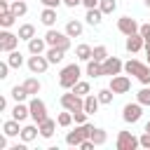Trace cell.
I'll use <instances>...</instances> for the list:
<instances>
[{
	"instance_id": "12",
	"label": "cell",
	"mask_w": 150,
	"mask_h": 150,
	"mask_svg": "<svg viewBox=\"0 0 150 150\" xmlns=\"http://www.w3.org/2000/svg\"><path fill=\"white\" fill-rule=\"evenodd\" d=\"M110 89L115 94H127L131 89V77L129 75H112L110 77Z\"/></svg>"
},
{
	"instance_id": "28",
	"label": "cell",
	"mask_w": 150,
	"mask_h": 150,
	"mask_svg": "<svg viewBox=\"0 0 150 150\" xmlns=\"http://www.w3.org/2000/svg\"><path fill=\"white\" fill-rule=\"evenodd\" d=\"M26 12H28V5H26V0H12V14H14L16 19L26 16Z\"/></svg>"
},
{
	"instance_id": "30",
	"label": "cell",
	"mask_w": 150,
	"mask_h": 150,
	"mask_svg": "<svg viewBox=\"0 0 150 150\" xmlns=\"http://www.w3.org/2000/svg\"><path fill=\"white\" fill-rule=\"evenodd\" d=\"M7 63H9L12 68H21V66H23V54H21L19 49H12V52L7 54Z\"/></svg>"
},
{
	"instance_id": "5",
	"label": "cell",
	"mask_w": 150,
	"mask_h": 150,
	"mask_svg": "<svg viewBox=\"0 0 150 150\" xmlns=\"http://www.w3.org/2000/svg\"><path fill=\"white\" fill-rule=\"evenodd\" d=\"M19 33H12L9 28H2V33H0V52H5V54H9L12 49H16L19 47Z\"/></svg>"
},
{
	"instance_id": "33",
	"label": "cell",
	"mask_w": 150,
	"mask_h": 150,
	"mask_svg": "<svg viewBox=\"0 0 150 150\" xmlns=\"http://www.w3.org/2000/svg\"><path fill=\"white\" fill-rule=\"evenodd\" d=\"M136 101H138L143 108H145V105L150 108V84H143V89L136 94Z\"/></svg>"
},
{
	"instance_id": "3",
	"label": "cell",
	"mask_w": 150,
	"mask_h": 150,
	"mask_svg": "<svg viewBox=\"0 0 150 150\" xmlns=\"http://www.w3.org/2000/svg\"><path fill=\"white\" fill-rule=\"evenodd\" d=\"M45 40H47V45L49 47H61V49H70V35L63 30H56V28H47V33H45Z\"/></svg>"
},
{
	"instance_id": "21",
	"label": "cell",
	"mask_w": 150,
	"mask_h": 150,
	"mask_svg": "<svg viewBox=\"0 0 150 150\" xmlns=\"http://www.w3.org/2000/svg\"><path fill=\"white\" fill-rule=\"evenodd\" d=\"M45 56L49 59V63H61L63 56H66V49H61V47H47Z\"/></svg>"
},
{
	"instance_id": "17",
	"label": "cell",
	"mask_w": 150,
	"mask_h": 150,
	"mask_svg": "<svg viewBox=\"0 0 150 150\" xmlns=\"http://www.w3.org/2000/svg\"><path fill=\"white\" fill-rule=\"evenodd\" d=\"M56 124H59V122H56V120H52V117L42 120V122L38 124V127H40V136H42V138H52V136H54V131H56Z\"/></svg>"
},
{
	"instance_id": "19",
	"label": "cell",
	"mask_w": 150,
	"mask_h": 150,
	"mask_svg": "<svg viewBox=\"0 0 150 150\" xmlns=\"http://www.w3.org/2000/svg\"><path fill=\"white\" fill-rule=\"evenodd\" d=\"M40 21H42V26L54 28V23H56V9H54V7H45V9L40 12Z\"/></svg>"
},
{
	"instance_id": "22",
	"label": "cell",
	"mask_w": 150,
	"mask_h": 150,
	"mask_svg": "<svg viewBox=\"0 0 150 150\" xmlns=\"http://www.w3.org/2000/svg\"><path fill=\"white\" fill-rule=\"evenodd\" d=\"M103 16H105V14H103L98 7H91V9H87V16H84V19H87L89 26H98V23L103 21Z\"/></svg>"
},
{
	"instance_id": "44",
	"label": "cell",
	"mask_w": 150,
	"mask_h": 150,
	"mask_svg": "<svg viewBox=\"0 0 150 150\" xmlns=\"http://www.w3.org/2000/svg\"><path fill=\"white\" fill-rule=\"evenodd\" d=\"M94 145H96V143H94L91 138H84V141L80 143V150H94Z\"/></svg>"
},
{
	"instance_id": "7",
	"label": "cell",
	"mask_w": 150,
	"mask_h": 150,
	"mask_svg": "<svg viewBox=\"0 0 150 150\" xmlns=\"http://www.w3.org/2000/svg\"><path fill=\"white\" fill-rule=\"evenodd\" d=\"M28 108H30V120L33 122H42V120H47V105H45V101L42 98H38V96H33L30 101H28Z\"/></svg>"
},
{
	"instance_id": "38",
	"label": "cell",
	"mask_w": 150,
	"mask_h": 150,
	"mask_svg": "<svg viewBox=\"0 0 150 150\" xmlns=\"http://www.w3.org/2000/svg\"><path fill=\"white\" fill-rule=\"evenodd\" d=\"M98 9H101L103 14H112V12L117 9V0H101V2H98Z\"/></svg>"
},
{
	"instance_id": "18",
	"label": "cell",
	"mask_w": 150,
	"mask_h": 150,
	"mask_svg": "<svg viewBox=\"0 0 150 150\" xmlns=\"http://www.w3.org/2000/svg\"><path fill=\"white\" fill-rule=\"evenodd\" d=\"M38 136H40V127H38V122H35V124H26V127H21V141L30 143V141H35Z\"/></svg>"
},
{
	"instance_id": "50",
	"label": "cell",
	"mask_w": 150,
	"mask_h": 150,
	"mask_svg": "<svg viewBox=\"0 0 150 150\" xmlns=\"http://www.w3.org/2000/svg\"><path fill=\"white\" fill-rule=\"evenodd\" d=\"M5 108H7V98H5V96H0V110H5Z\"/></svg>"
},
{
	"instance_id": "53",
	"label": "cell",
	"mask_w": 150,
	"mask_h": 150,
	"mask_svg": "<svg viewBox=\"0 0 150 150\" xmlns=\"http://www.w3.org/2000/svg\"><path fill=\"white\" fill-rule=\"evenodd\" d=\"M143 2H145V7H148V9H150V0H143Z\"/></svg>"
},
{
	"instance_id": "43",
	"label": "cell",
	"mask_w": 150,
	"mask_h": 150,
	"mask_svg": "<svg viewBox=\"0 0 150 150\" xmlns=\"http://www.w3.org/2000/svg\"><path fill=\"white\" fill-rule=\"evenodd\" d=\"M138 141H141V148L150 150V134L148 131H143V136H138Z\"/></svg>"
},
{
	"instance_id": "2",
	"label": "cell",
	"mask_w": 150,
	"mask_h": 150,
	"mask_svg": "<svg viewBox=\"0 0 150 150\" xmlns=\"http://www.w3.org/2000/svg\"><path fill=\"white\" fill-rule=\"evenodd\" d=\"M91 131H94V124H89V122L77 124L75 131H68V134H66V143L73 145V148H80V143H82L84 138H91Z\"/></svg>"
},
{
	"instance_id": "20",
	"label": "cell",
	"mask_w": 150,
	"mask_h": 150,
	"mask_svg": "<svg viewBox=\"0 0 150 150\" xmlns=\"http://www.w3.org/2000/svg\"><path fill=\"white\" fill-rule=\"evenodd\" d=\"M19 124H21V122L12 117V120H7V122L2 124V131H5L9 138H14V136H21V127H19Z\"/></svg>"
},
{
	"instance_id": "35",
	"label": "cell",
	"mask_w": 150,
	"mask_h": 150,
	"mask_svg": "<svg viewBox=\"0 0 150 150\" xmlns=\"http://www.w3.org/2000/svg\"><path fill=\"white\" fill-rule=\"evenodd\" d=\"M73 91H75L77 96H87V94H91V87H89L87 80H77L75 87H73Z\"/></svg>"
},
{
	"instance_id": "40",
	"label": "cell",
	"mask_w": 150,
	"mask_h": 150,
	"mask_svg": "<svg viewBox=\"0 0 150 150\" xmlns=\"http://www.w3.org/2000/svg\"><path fill=\"white\" fill-rule=\"evenodd\" d=\"M87 117H89V112H87V110H75V112H73L75 124H84V122H87Z\"/></svg>"
},
{
	"instance_id": "8",
	"label": "cell",
	"mask_w": 150,
	"mask_h": 150,
	"mask_svg": "<svg viewBox=\"0 0 150 150\" xmlns=\"http://www.w3.org/2000/svg\"><path fill=\"white\" fill-rule=\"evenodd\" d=\"M143 117V105L136 101V103H127L124 108H122V120L127 122V124H136L138 120Z\"/></svg>"
},
{
	"instance_id": "32",
	"label": "cell",
	"mask_w": 150,
	"mask_h": 150,
	"mask_svg": "<svg viewBox=\"0 0 150 150\" xmlns=\"http://www.w3.org/2000/svg\"><path fill=\"white\" fill-rule=\"evenodd\" d=\"M91 141H94L96 145H105V141H108V131L101 129V127H94V131H91Z\"/></svg>"
},
{
	"instance_id": "26",
	"label": "cell",
	"mask_w": 150,
	"mask_h": 150,
	"mask_svg": "<svg viewBox=\"0 0 150 150\" xmlns=\"http://www.w3.org/2000/svg\"><path fill=\"white\" fill-rule=\"evenodd\" d=\"M98 105H101V101H98L96 94H87V96H84V110H87L89 115L98 112Z\"/></svg>"
},
{
	"instance_id": "23",
	"label": "cell",
	"mask_w": 150,
	"mask_h": 150,
	"mask_svg": "<svg viewBox=\"0 0 150 150\" xmlns=\"http://www.w3.org/2000/svg\"><path fill=\"white\" fill-rule=\"evenodd\" d=\"M82 30H84V26H82V21H77V19H70V21L66 23V33H68L70 38H80Z\"/></svg>"
},
{
	"instance_id": "42",
	"label": "cell",
	"mask_w": 150,
	"mask_h": 150,
	"mask_svg": "<svg viewBox=\"0 0 150 150\" xmlns=\"http://www.w3.org/2000/svg\"><path fill=\"white\" fill-rule=\"evenodd\" d=\"M138 33L145 38V45H150V23H141V30Z\"/></svg>"
},
{
	"instance_id": "41",
	"label": "cell",
	"mask_w": 150,
	"mask_h": 150,
	"mask_svg": "<svg viewBox=\"0 0 150 150\" xmlns=\"http://www.w3.org/2000/svg\"><path fill=\"white\" fill-rule=\"evenodd\" d=\"M9 68H12V66H9V63H7V59H5V61L0 63V80L9 77Z\"/></svg>"
},
{
	"instance_id": "29",
	"label": "cell",
	"mask_w": 150,
	"mask_h": 150,
	"mask_svg": "<svg viewBox=\"0 0 150 150\" xmlns=\"http://www.w3.org/2000/svg\"><path fill=\"white\" fill-rule=\"evenodd\" d=\"M19 38L26 40V42L33 40V38H35V26H33V23H21V26H19Z\"/></svg>"
},
{
	"instance_id": "36",
	"label": "cell",
	"mask_w": 150,
	"mask_h": 150,
	"mask_svg": "<svg viewBox=\"0 0 150 150\" xmlns=\"http://www.w3.org/2000/svg\"><path fill=\"white\" fill-rule=\"evenodd\" d=\"M9 96H12L14 101H26L30 94L26 91V87H23V84H16V87H12V94H9Z\"/></svg>"
},
{
	"instance_id": "10",
	"label": "cell",
	"mask_w": 150,
	"mask_h": 150,
	"mask_svg": "<svg viewBox=\"0 0 150 150\" xmlns=\"http://www.w3.org/2000/svg\"><path fill=\"white\" fill-rule=\"evenodd\" d=\"M117 30H120L122 35H134V33L141 30V23H138L136 19H131V16H120V19H117Z\"/></svg>"
},
{
	"instance_id": "15",
	"label": "cell",
	"mask_w": 150,
	"mask_h": 150,
	"mask_svg": "<svg viewBox=\"0 0 150 150\" xmlns=\"http://www.w3.org/2000/svg\"><path fill=\"white\" fill-rule=\"evenodd\" d=\"M12 117H14V120H19V122H26V120L30 117V108H28V103L16 101V103H14V108H12Z\"/></svg>"
},
{
	"instance_id": "51",
	"label": "cell",
	"mask_w": 150,
	"mask_h": 150,
	"mask_svg": "<svg viewBox=\"0 0 150 150\" xmlns=\"http://www.w3.org/2000/svg\"><path fill=\"white\" fill-rule=\"evenodd\" d=\"M145 54H148V61H145V63L150 66V45H145Z\"/></svg>"
},
{
	"instance_id": "4",
	"label": "cell",
	"mask_w": 150,
	"mask_h": 150,
	"mask_svg": "<svg viewBox=\"0 0 150 150\" xmlns=\"http://www.w3.org/2000/svg\"><path fill=\"white\" fill-rule=\"evenodd\" d=\"M61 108L63 110H70V112H75V110H84V96H77L73 89H68L66 94H61Z\"/></svg>"
},
{
	"instance_id": "48",
	"label": "cell",
	"mask_w": 150,
	"mask_h": 150,
	"mask_svg": "<svg viewBox=\"0 0 150 150\" xmlns=\"http://www.w3.org/2000/svg\"><path fill=\"white\" fill-rule=\"evenodd\" d=\"M63 5L66 7H77V5H82V0H63Z\"/></svg>"
},
{
	"instance_id": "9",
	"label": "cell",
	"mask_w": 150,
	"mask_h": 150,
	"mask_svg": "<svg viewBox=\"0 0 150 150\" xmlns=\"http://www.w3.org/2000/svg\"><path fill=\"white\" fill-rule=\"evenodd\" d=\"M138 145H141V141L131 131H120L117 134V141H115V148L117 150H136Z\"/></svg>"
},
{
	"instance_id": "1",
	"label": "cell",
	"mask_w": 150,
	"mask_h": 150,
	"mask_svg": "<svg viewBox=\"0 0 150 150\" xmlns=\"http://www.w3.org/2000/svg\"><path fill=\"white\" fill-rule=\"evenodd\" d=\"M80 75H82V68H80L77 63H68V66H63L61 73H59V87H63V89H73L75 82L80 80Z\"/></svg>"
},
{
	"instance_id": "25",
	"label": "cell",
	"mask_w": 150,
	"mask_h": 150,
	"mask_svg": "<svg viewBox=\"0 0 150 150\" xmlns=\"http://www.w3.org/2000/svg\"><path fill=\"white\" fill-rule=\"evenodd\" d=\"M21 84L26 87V91H28L30 96H38V94H40V89H42V84H40V80H38V77H26Z\"/></svg>"
},
{
	"instance_id": "47",
	"label": "cell",
	"mask_w": 150,
	"mask_h": 150,
	"mask_svg": "<svg viewBox=\"0 0 150 150\" xmlns=\"http://www.w3.org/2000/svg\"><path fill=\"white\" fill-rule=\"evenodd\" d=\"M98 2H101V0H82V5H84L87 9H91V7H98Z\"/></svg>"
},
{
	"instance_id": "13",
	"label": "cell",
	"mask_w": 150,
	"mask_h": 150,
	"mask_svg": "<svg viewBox=\"0 0 150 150\" xmlns=\"http://www.w3.org/2000/svg\"><path fill=\"white\" fill-rule=\"evenodd\" d=\"M124 47H127V52H129V54H136V52L145 49V38H143L141 33L127 35V42H124Z\"/></svg>"
},
{
	"instance_id": "52",
	"label": "cell",
	"mask_w": 150,
	"mask_h": 150,
	"mask_svg": "<svg viewBox=\"0 0 150 150\" xmlns=\"http://www.w3.org/2000/svg\"><path fill=\"white\" fill-rule=\"evenodd\" d=\"M145 131H148V134H150V122H145Z\"/></svg>"
},
{
	"instance_id": "39",
	"label": "cell",
	"mask_w": 150,
	"mask_h": 150,
	"mask_svg": "<svg viewBox=\"0 0 150 150\" xmlns=\"http://www.w3.org/2000/svg\"><path fill=\"white\" fill-rule=\"evenodd\" d=\"M108 56H110V54H108V49H105L103 45H96V47H94V54H91V59H96V61H101V63H103Z\"/></svg>"
},
{
	"instance_id": "6",
	"label": "cell",
	"mask_w": 150,
	"mask_h": 150,
	"mask_svg": "<svg viewBox=\"0 0 150 150\" xmlns=\"http://www.w3.org/2000/svg\"><path fill=\"white\" fill-rule=\"evenodd\" d=\"M26 66H28V70H30L33 75H42V73L49 68V59H47L45 54H30L28 61H26Z\"/></svg>"
},
{
	"instance_id": "34",
	"label": "cell",
	"mask_w": 150,
	"mask_h": 150,
	"mask_svg": "<svg viewBox=\"0 0 150 150\" xmlns=\"http://www.w3.org/2000/svg\"><path fill=\"white\" fill-rule=\"evenodd\" d=\"M14 23H16V16L12 14V9L9 12H0V26L2 28H12Z\"/></svg>"
},
{
	"instance_id": "24",
	"label": "cell",
	"mask_w": 150,
	"mask_h": 150,
	"mask_svg": "<svg viewBox=\"0 0 150 150\" xmlns=\"http://www.w3.org/2000/svg\"><path fill=\"white\" fill-rule=\"evenodd\" d=\"M84 70H87L89 77H101V75H103V66H101V61H96V59H89Z\"/></svg>"
},
{
	"instance_id": "46",
	"label": "cell",
	"mask_w": 150,
	"mask_h": 150,
	"mask_svg": "<svg viewBox=\"0 0 150 150\" xmlns=\"http://www.w3.org/2000/svg\"><path fill=\"white\" fill-rule=\"evenodd\" d=\"M136 80H138L141 84H150V66H148V70H145L141 77H136Z\"/></svg>"
},
{
	"instance_id": "11",
	"label": "cell",
	"mask_w": 150,
	"mask_h": 150,
	"mask_svg": "<svg viewBox=\"0 0 150 150\" xmlns=\"http://www.w3.org/2000/svg\"><path fill=\"white\" fill-rule=\"evenodd\" d=\"M101 66H103V75H108V77L120 75V73L124 70V63H122V59H117V56H108Z\"/></svg>"
},
{
	"instance_id": "49",
	"label": "cell",
	"mask_w": 150,
	"mask_h": 150,
	"mask_svg": "<svg viewBox=\"0 0 150 150\" xmlns=\"http://www.w3.org/2000/svg\"><path fill=\"white\" fill-rule=\"evenodd\" d=\"M7 138H9L7 134H2V136H0V150H5V148H7Z\"/></svg>"
},
{
	"instance_id": "37",
	"label": "cell",
	"mask_w": 150,
	"mask_h": 150,
	"mask_svg": "<svg viewBox=\"0 0 150 150\" xmlns=\"http://www.w3.org/2000/svg\"><path fill=\"white\" fill-rule=\"evenodd\" d=\"M56 122H59V127H63V129H68L75 120H73V112L70 110H63V112H59V117H56Z\"/></svg>"
},
{
	"instance_id": "16",
	"label": "cell",
	"mask_w": 150,
	"mask_h": 150,
	"mask_svg": "<svg viewBox=\"0 0 150 150\" xmlns=\"http://www.w3.org/2000/svg\"><path fill=\"white\" fill-rule=\"evenodd\" d=\"M47 47H49V45H47L45 38H38V35H35L33 40H28V54H45Z\"/></svg>"
},
{
	"instance_id": "14",
	"label": "cell",
	"mask_w": 150,
	"mask_h": 150,
	"mask_svg": "<svg viewBox=\"0 0 150 150\" xmlns=\"http://www.w3.org/2000/svg\"><path fill=\"white\" fill-rule=\"evenodd\" d=\"M145 70H148V63H141L138 59H129V61L124 63V73H127V75L141 77V75H143Z\"/></svg>"
},
{
	"instance_id": "45",
	"label": "cell",
	"mask_w": 150,
	"mask_h": 150,
	"mask_svg": "<svg viewBox=\"0 0 150 150\" xmlns=\"http://www.w3.org/2000/svg\"><path fill=\"white\" fill-rule=\"evenodd\" d=\"M45 7H54V9H59V5H63V0H40Z\"/></svg>"
},
{
	"instance_id": "27",
	"label": "cell",
	"mask_w": 150,
	"mask_h": 150,
	"mask_svg": "<svg viewBox=\"0 0 150 150\" xmlns=\"http://www.w3.org/2000/svg\"><path fill=\"white\" fill-rule=\"evenodd\" d=\"M91 54H94V47H89V45H84V42L75 47V56H77L80 61H84V63L91 59Z\"/></svg>"
},
{
	"instance_id": "31",
	"label": "cell",
	"mask_w": 150,
	"mask_h": 150,
	"mask_svg": "<svg viewBox=\"0 0 150 150\" xmlns=\"http://www.w3.org/2000/svg\"><path fill=\"white\" fill-rule=\"evenodd\" d=\"M96 96H98L101 105H110V103H112V96H115V91H112L110 87H105V89H98V91H96Z\"/></svg>"
}]
</instances>
